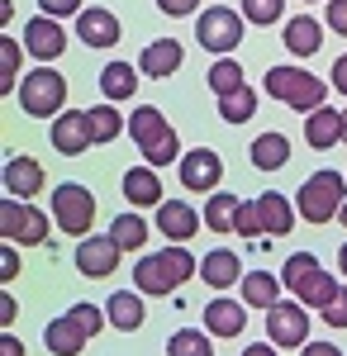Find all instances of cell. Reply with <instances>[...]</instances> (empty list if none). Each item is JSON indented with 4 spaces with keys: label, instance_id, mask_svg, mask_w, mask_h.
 Instances as JSON below:
<instances>
[{
    "label": "cell",
    "instance_id": "41",
    "mask_svg": "<svg viewBox=\"0 0 347 356\" xmlns=\"http://www.w3.org/2000/svg\"><path fill=\"white\" fill-rule=\"evenodd\" d=\"M38 10L53 15V19H67V15H81L86 5H81V0H38Z\"/></svg>",
    "mask_w": 347,
    "mask_h": 356
},
{
    "label": "cell",
    "instance_id": "6",
    "mask_svg": "<svg viewBox=\"0 0 347 356\" xmlns=\"http://www.w3.org/2000/svg\"><path fill=\"white\" fill-rule=\"evenodd\" d=\"M48 228H53V214L33 209L29 200L5 195V204H0V233H5V243H15V247H38V243H48Z\"/></svg>",
    "mask_w": 347,
    "mask_h": 356
},
{
    "label": "cell",
    "instance_id": "44",
    "mask_svg": "<svg viewBox=\"0 0 347 356\" xmlns=\"http://www.w3.org/2000/svg\"><path fill=\"white\" fill-rule=\"evenodd\" d=\"M162 15H171V19H186V15H195L200 10V0H157Z\"/></svg>",
    "mask_w": 347,
    "mask_h": 356
},
{
    "label": "cell",
    "instance_id": "27",
    "mask_svg": "<svg viewBox=\"0 0 347 356\" xmlns=\"http://www.w3.org/2000/svg\"><path fill=\"white\" fill-rule=\"evenodd\" d=\"M247 157L257 171H281V166L291 162V138L286 134H257V143L247 147Z\"/></svg>",
    "mask_w": 347,
    "mask_h": 356
},
{
    "label": "cell",
    "instance_id": "26",
    "mask_svg": "<svg viewBox=\"0 0 347 356\" xmlns=\"http://www.w3.org/2000/svg\"><path fill=\"white\" fill-rule=\"evenodd\" d=\"M286 48H291L295 57H314L323 48V29L314 15H295V19H286Z\"/></svg>",
    "mask_w": 347,
    "mask_h": 356
},
{
    "label": "cell",
    "instance_id": "29",
    "mask_svg": "<svg viewBox=\"0 0 347 356\" xmlns=\"http://www.w3.org/2000/svg\"><path fill=\"white\" fill-rule=\"evenodd\" d=\"M100 90H105V100H134V90H138L134 62H109L100 72Z\"/></svg>",
    "mask_w": 347,
    "mask_h": 356
},
{
    "label": "cell",
    "instance_id": "39",
    "mask_svg": "<svg viewBox=\"0 0 347 356\" xmlns=\"http://www.w3.org/2000/svg\"><path fill=\"white\" fill-rule=\"evenodd\" d=\"M233 233H238V238H257V233H262V219H257V200H252V204L242 200V204H238V219H233Z\"/></svg>",
    "mask_w": 347,
    "mask_h": 356
},
{
    "label": "cell",
    "instance_id": "48",
    "mask_svg": "<svg viewBox=\"0 0 347 356\" xmlns=\"http://www.w3.org/2000/svg\"><path fill=\"white\" fill-rule=\"evenodd\" d=\"M333 90H343V95H347V53L333 62Z\"/></svg>",
    "mask_w": 347,
    "mask_h": 356
},
{
    "label": "cell",
    "instance_id": "1",
    "mask_svg": "<svg viewBox=\"0 0 347 356\" xmlns=\"http://www.w3.org/2000/svg\"><path fill=\"white\" fill-rule=\"evenodd\" d=\"M190 275H200V261L181 243H167L162 252L143 257L134 266V290H143V295H171V290L186 285Z\"/></svg>",
    "mask_w": 347,
    "mask_h": 356
},
{
    "label": "cell",
    "instance_id": "9",
    "mask_svg": "<svg viewBox=\"0 0 347 356\" xmlns=\"http://www.w3.org/2000/svg\"><path fill=\"white\" fill-rule=\"evenodd\" d=\"M195 38L205 53L229 57L242 43V10H229V5H210L200 19H195Z\"/></svg>",
    "mask_w": 347,
    "mask_h": 356
},
{
    "label": "cell",
    "instance_id": "23",
    "mask_svg": "<svg viewBox=\"0 0 347 356\" xmlns=\"http://www.w3.org/2000/svg\"><path fill=\"white\" fill-rule=\"evenodd\" d=\"M43 337H48V352H53V356H81V347L91 342V332L81 328V323L72 318V314H62V318H53Z\"/></svg>",
    "mask_w": 347,
    "mask_h": 356
},
{
    "label": "cell",
    "instance_id": "35",
    "mask_svg": "<svg viewBox=\"0 0 347 356\" xmlns=\"http://www.w3.org/2000/svg\"><path fill=\"white\" fill-rule=\"evenodd\" d=\"M238 86H247L242 81V67L233 62V57H219L210 67V90L214 95H229V90H238Z\"/></svg>",
    "mask_w": 347,
    "mask_h": 356
},
{
    "label": "cell",
    "instance_id": "52",
    "mask_svg": "<svg viewBox=\"0 0 347 356\" xmlns=\"http://www.w3.org/2000/svg\"><path fill=\"white\" fill-rule=\"evenodd\" d=\"M338 219H343V228H347V204H343V214H338Z\"/></svg>",
    "mask_w": 347,
    "mask_h": 356
},
{
    "label": "cell",
    "instance_id": "22",
    "mask_svg": "<svg viewBox=\"0 0 347 356\" xmlns=\"http://www.w3.org/2000/svg\"><path fill=\"white\" fill-rule=\"evenodd\" d=\"M200 280H205L210 290H229V285H242V266H238V257H233L229 247L210 252V257L200 261Z\"/></svg>",
    "mask_w": 347,
    "mask_h": 356
},
{
    "label": "cell",
    "instance_id": "5",
    "mask_svg": "<svg viewBox=\"0 0 347 356\" xmlns=\"http://www.w3.org/2000/svg\"><path fill=\"white\" fill-rule=\"evenodd\" d=\"M347 204V181L338 171H314L304 186H300V200H295V209H300V219L323 228L328 219H338Z\"/></svg>",
    "mask_w": 347,
    "mask_h": 356
},
{
    "label": "cell",
    "instance_id": "7",
    "mask_svg": "<svg viewBox=\"0 0 347 356\" xmlns=\"http://www.w3.org/2000/svg\"><path fill=\"white\" fill-rule=\"evenodd\" d=\"M20 105L33 119H57L62 105H67V81L57 76L53 67H38V72H29L20 81Z\"/></svg>",
    "mask_w": 347,
    "mask_h": 356
},
{
    "label": "cell",
    "instance_id": "4",
    "mask_svg": "<svg viewBox=\"0 0 347 356\" xmlns=\"http://www.w3.org/2000/svg\"><path fill=\"white\" fill-rule=\"evenodd\" d=\"M281 280H286V290H291L295 300L309 304V309L333 304V295L343 290V285L319 266V257H314V252H295L291 261H286V271H281Z\"/></svg>",
    "mask_w": 347,
    "mask_h": 356
},
{
    "label": "cell",
    "instance_id": "10",
    "mask_svg": "<svg viewBox=\"0 0 347 356\" xmlns=\"http://www.w3.org/2000/svg\"><path fill=\"white\" fill-rule=\"evenodd\" d=\"M267 342H276V347H304L309 342V309L304 304H271Z\"/></svg>",
    "mask_w": 347,
    "mask_h": 356
},
{
    "label": "cell",
    "instance_id": "16",
    "mask_svg": "<svg viewBox=\"0 0 347 356\" xmlns=\"http://www.w3.org/2000/svg\"><path fill=\"white\" fill-rule=\"evenodd\" d=\"M77 38L86 48H114V43H119V19H114V10H105V5L81 10L77 15Z\"/></svg>",
    "mask_w": 347,
    "mask_h": 356
},
{
    "label": "cell",
    "instance_id": "21",
    "mask_svg": "<svg viewBox=\"0 0 347 356\" xmlns=\"http://www.w3.org/2000/svg\"><path fill=\"white\" fill-rule=\"evenodd\" d=\"M105 314L119 332H138L143 328V314H148V309H143V290H114L105 300Z\"/></svg>",
    "mask_w": 347,
    "mask_h": 356
},
{
    "label": "cell",
    "instance_id": "30",
    "mask_svg": "<svg viewBox=\"0 0 347 356\" xmlns=\"http://www.w3.org/2000/svg\"><path fill=\"white\" fill-rule=\"evenodd\" d=\"M238 195H229V191H214L210 195V204H205V228L210 233H233V219H238Z\"/></svg>",
    "mask_w": 347,
    "mask_h": 356
},
{
    "label": "cell",
    "instance_id": "14",
    "mask_svg": "<svg viewBox=\"0 0 347 356\" xmlns=\"http://www.w3.org/2000/svg\"><path fill=\"white\" fill-rule=\"evenodd\" d=\"M24 48L38 57V62H53V57H62V48H67L62 19H53V15H38V19H29V24H24Z\"/></svg>",
    "mask_w": 347,
    "mask_h": 356
},
{
    "label": "cell",
    "instance_id": "3",
    "mask_svg": "<svg viewBox=\"0 0 347 356\" xmlns=\"http://www.w3.org/2000/svg\"><path fill=\"white\" fill-rule=\"evenodd\" d=\"M267 95L281 100V105H291V110H300V114H314L319 105H328L323 76L304 72V67H271L267 72Z\"/></svg>",
    "mask_w": 347,
    "mask_h": 356
},
{
    "label": "cell",
    "instance_id": "28",
    "mask_svg": "<svg viewBox=\"0 0 347 356\" xmlns=\"http://www.w3.org/2000/svg\"><path fill=\"white\" fill-rule=\"evenodd\" d=\"M281 275L271 271H247L242 275V304L247 309H271V304H281Z\"/></svg>",
    "mask_w": 347,
    "mask_h": 356
},
{
    "label": "cell",
    "instance_id": "12",
    "mask_svg": "<svg viewBox=\"0 0 347 356\" xmlns=\"http://www.w3.org/2000/svg\"><path fill=\"white\" fill-rule=\"evenodd\" d=\"M91 143H95V134H91V110H67V114L53 119V147L62 157H81Z\"/></svg>",
    "mask_w": 347,
    "mask_h": 356
},
{
    "label": "cell",
    "instance_id": "20",
    "mask_svg": "<svg viewBox=\"0 0 347 356\" xmlns=\"http://www.w3.org/2000/svg\"><path fill=\"white\" fill-rule=\"evenodd\" d=\"M304 143L319 147V152H328L333 143H343V110L319 105L314 114H304Z\"/></svg>",
    "mask_w": 347,
    "mask_h": 356
},
{
    "label": "cell",
    "instance_id": "49",
    "mask_svg": "<svg viewBox=\"0 0 347 356\" xmlns=\"http://www.w3.org/2000/svg\"><path fill=\"white\" fill-rule=\"evenodd\" d=\"M0 323H5V328L15 323V300H10V295H0Z\"/></svg>",
    "mask_w": 347,
    "mask_h": 356
},
{
    "label": "cell",
    "instance_id": "19",
    "mask_svg": "<svg viewBox=\"0 0 347 356\" xmlns=\"http://www.w3.org/2000/svg\"><path fill=\"white\" fill-rule=\"evenodd\" d=\"M295 214H300V209H295L281 191L257 195V219H262V233H271V238H286V233L295 228Z\"/></svg>",
    "mask_w": 347,
    "mask_h": 356
},
{
    "label": "cell",
    "instance_id": "8",
    "mask_svg": "<svg viewBox=\"0 0 347 356\" xmlns=\"http://www.w3.org/2000/svg\"><path fill=\"white\" fill-rule=\"evenodd\" d=\"M53 223L62 233H72V238H86L91 223H95V195L86 186H77V181H62L53 191Z\"/></svg>",
    "mask_w": 347,
    "mask_h": 356
},
{
    "label": "cell",
    "instance_id": "15",
    "mask_svg": "<svg viewBox=\"0 0 347 356\" xmlns=\"http://www.w3.org/2000/svg\"><path fill=\"white\" fill-rule=\"evenodd\" d=\"M119 252H124V247L114 243V238H91V233H86V238H81L77 243V271L81 275H109L114 271V266H119Z\"/></svg>",
    "mask_w": 347,
    "mask_h": 356
},
{
    "label": "cell",
    "instance_id": "34",
    "mask_svg": "<svg viewBox=\"0 0 347 356\" xmlns=\"http://www.w3.org/2000/svg\"><path fill=\"white\" fill-rule=\"evenodd\" d=\"M91 134H95V143H114V138L124 134V114L114 110V100L91 110Z\"/></svg>",
    "mask_w": 347,
    "mask_h": 356
},
{
    "label": "cell",
    "instance_id": "47",
    "mask_svg": "<svg viewBox=\"0 0 347 356\" xmlns=\"http://www.w3.org/2000/svg\"><path fill=\"white\" fill-rule=\"evenodd\" d=\"M0 356H24V342H20L15 332H5V337H0Z\"/></svg>",
    "mask_w": 347,
    "mask_h": 356
},
{
    "label": "cell",
    "instance_id": "25",
    "mask_svg": "<svg viewBox=\"0 0 347 356\" xmlns=\"http://www.w3.org/2000/svg\"><path fill=\"white\" fill-rule=\"evenodd\" d=\"M181 43L176 38H157V43H148L143 48V57H138V72L143 76H171L176 67H181Z\"/></svg>",
    "mask_w": 347,
    "mask_h": 356
},
{
    "label": "cell",
    "instance_id": "32",
    "mask_svg": "<svg viewBox=\"0 0 347 356\" xmlns=\"http://www.w3.org/2000/svg\"><path fill=\"white\" fill-rule=\"evenodd\" d=\"M219 114H224L229 124H247V119L257 114V90H252V86H238V90L219 95Z\"/></svg>",
    "mask_w": 347,
    "mask_h": 356
},
{
    "label": "cell",
    "instance_id": "24",
    "mask_svg": "<svg viewBox=\"0 0 347 356\" xmlns=\"http://www.w3.org/2000/svg\"><path fill=\"white\" fill-rule=\"evenodd\" d=\"M124 195L134 209H157L162 204V181H157V166H134L124 176Z\"/></svg>",
    "mask_w": 347,
    "mask_h": 356
},
{
    "label": "cell",
    "instance_id": "36",
    "mask_svg": "<svg viewBox=\"0 0 347 356\" xmlns=\"http://www.w3.org/2000/svg\"><path fill=\"white\" fill-rule=\"evenodd\" d=\"M281 15H286V0H242V19L257 24V29L276 24Z\"/></svg>",
    "mask_w": 347,
    "mask_h": 356
},
{
    "label": "cell",
    "instance_id": "11",
    "mask_svg": "<svg viewBox=\"0 0 347 356\" xmlns=\"http://www.w3.org/2000/svg\"><path fill=\"white\" fill-rule=\"evenodd\" d=\"M224 181V157L210 152V147H195L181 157V186L186 191H200V195H214Z\"/></svg>",
    "mask_w": 347,
    "mask_h": 356
},
{
    "label": "cell",
    "instance_id": "38",
    "mask_svg": "<svg viewBox=\"0 0 347 356\" xmlns=\"http://www.w3.org/2000/svg\"><path fill=\"white\" fill-rule=\"evenodd\" d=\"M67 314H72V318H77V323H81L86 332H91V337H95V332H100V328L109 323V314H105V309H95V304H72Z\"/></svg>",
    "mask_w": 347,
    "mask_h": 356
},
{
    "label": "cell",
    "instance_id": "2",
    "mask_svg": "<svg viewBox=\"0 0 347 356\" xmlns=\"http://www.w3.org/2000/svg\"><path fill=\"white\" fill-rule=\"evenodd\" d=\"M129 134H134V143H138V152H143L148 166H171V157L181 152V138H176V129L167 124V114L157 105H138L129 114Z\"/></svg>",
    "mask_w": 347,
    "mask_h": 356
},
{
    "label": "cell",
    "instance_id": "42",
    "mask_svg": "<svg viewBox=\"0 0 347 356\" xmlns=\"http://www.w3.org/2000/svg\"><path fill=\"white\" fill-rule=\"evenodd\" d=\"M323 19H328V29H333V33H343V38H347V0H328Z\"/></svg>",
    "mask_w": 347,
    "mask_h": 356
},
{
    "label": "cell",
    "instance_id": "46",
    "mask_svg": "<svg viewBox=\"0 0 347 356\" xmlns=\"http://www.w3.org/2000/svg\"><path fill=\"white\" fill-rule=\"evenodd\" d=\"M242 356H281V347H276V342H247Z\"/></svg>",
    "mask_w": 347,
    "mask_h": 356
},
{
    "label": "cell",
    "instance_id": "13",
    "mask_svg": "<svg viewBox=\"0 0 347 356\" xmlns=\"http://www.w3.org/2000/svg\"><path fill=\"white\" fill-rule=\"evenodd\" d=\"M205 214H195L186 200H162L157 204V233H167V243H190L200 233Z\"/></svg>",
    "mask_w": 347,
    "mask_h": 356
},
{
    "label": "cell",
    "instance_id": "45",
    "mask_svg": "<svg viewBox=\"0 0 347 356\" xmlns=\"http://www.w3.org/2000/svg\"><path fill=\"white\" fill-rule=\"evenodd\" d=\"M300 356H343V347H338V342H304Z\"/></svg>",
    "mask_w": 347,
    "mask_h": 356
},
{
    "label": "cell",
    "instance_id": "33",
    "mask_svg": "<svg viewBox=\"0 0 347 356\" xmlns=\"http://www.w3.org/2000/svg\"><path fill=\"white\" fill-rule=\"evenodd\" d=\"M148 233H153V228L138 219V214H119V219L109 223V238L124 247V252H138V247L148 243Z\"/></svg>",
    "mask_w": 347,
    "mask_h": 356
},
{
    "label": "cell",
    "instance_id": "17",
    "mask_svg": "<svg viewBox=\"0 0 347 356\" xmlns=\"http://www.w3.org/2000/svg\"><path fill=\"white\" fill-rule=\"evenodd\" d=\"M247 328V304L242 300H210L205 304V332H214V337H238V332Z\"/></svg>",
    "mask_w": 347,
    "mask_h": 356
},
{
    "label": "cell",
    "instance_id": "43",
    "mask_svg": "<svg viewBox=\"0 0 347 356\" xmlns=\"http://www.w3.org/2000/svg\"><path fill=\"white\" fill-rule=\"evenodd\" d=\"M15 275H20V252H15V243H5L0 247V280L10 285Z\"/></svg>",
    "mask_w": 347,
    "mask_h": 356
},
{
    "label": "cell",
    "instance_id": "50",
    "mask_svg": "<svg viewBox=\"0 0 347 356\" xmlns=\"http://www.w3.org/2000/svg\"><path fill=\"white\" fill-rule=\"evenodd\" d=\"M338 271H343V275H347V243H343V247H338Z\"/></svg>",
    "mask_w": 347,
    "mask_h": 356
},
{
    "label": "cell",
    "instance_id": "37",
    "mask_svg": "<svg viewBox=\"0 0 347 356\" xmlns=\"http://www.w3.org/2000/svg\"><path fill=\"white\" fill-rule=\"evenodd\" d=\"M15 76H20V43L15 38H0V90L5 95L15 90Z\"/></svg>",
    "mask_w": 347,
    "mask_h": 356
},
{
    "label": "cell",
    "instance_id": "31",
    "mask_svg": "<svg viewBox=\"0 0 347 356\" xmlns=\"http://www.w3.org/2000/svg\"><path fill=\"white\" fill-rule=\"evenodd\" d=\"M214 332H200V328H176L167 337V356H214Z\"/></svg>",
    "mask_w": 347,
    "mask_h": 356
},
{
    "label": "cell",
    "instance_id": "51",
    "mask_svg": "<svg viewBox=\"0 0 347 356\" xmlns=\"http://www.w3.org/2000/svg\"><path fill=\"white\" fill-rule=\"evenodd\" d=\"M343 143H347V110H343Z\"/></svg>",
    "mask_w": 347,
    "mask_h": 356
},
{
    "label": "cell",
    "instance_id": "40",
    "mask_svg": "<svg viewBox=\"0 0 347 356\" xmlns=\"http://www.w3.org/2000/svg\"><path fill=\"white\" fill-rule=\"evenodd\" d=\"M319 314H323V323H328V328H347V290H338L333 304H323Z\"/></svg>",
    "mask_w": 347,
    "mask_h": 356
},
{
    "label": "cell",
    "instance_id": "18",
    "mask_svg": "<svg viewBox=\"0 0 347 356\" xmlns=\"http://www.w3.org/2000/svg\"><path fill=\"white\" fill-rule=\"evenodd\" d=\"M0 176H5V195H15V200H33V195L43 191V166L33 162V157H24V152L10 157Z\"/></svg>",
    "mask_w": 347,
    "mask_h": 356
}]
</instances>
